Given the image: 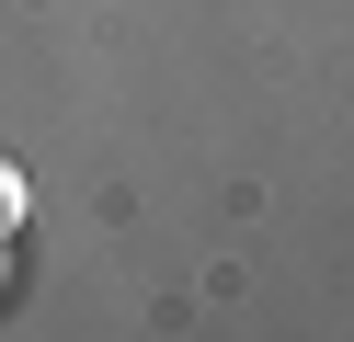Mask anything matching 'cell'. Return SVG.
<instances>
[{"label": "cell", "instance_id": "6da1fadb", "mask_svg": "<svg viewBox=\"0 0 354 342\" xmlns=\"http://www.w3.org/2000/svg\"><path fill=\"white\" fill-rule=\"evenodd\" d=\"M0 228H24V171L0 160Z\"/></svg>", "mask_w": 354, "mask_h": 342}]
</instances>
